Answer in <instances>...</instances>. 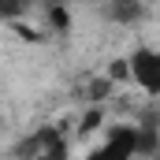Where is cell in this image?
<instances>
[{"instance_id":"obj_2","label":"cell","mask_w":160,"mask_h":160,"mask_svg":"<svg viewBox=\"0 0 160 160\" xmlns=\"http://www.w3.org/2000/svg\"><path fill=\"white\" fill-rule=\"evenodd\" d=\"M142 157V134H138V123H119L104 134V142L89 153V160H134Z\"/></svg>"},{"instance_id":"obj_1","label":"cell","mask_w":160,"mask_h":160,"mask_svg":"<svg viewBox=\"0 0 160 160\" xmlns=\"http://www.w3.org/2000/svg\"><path fill=\"white\" fill-rule=\"evenodd\" d=\"M11 153H15V160H67V138L56 127H38Z\"/></svg>"},{"instance_id":"obj_3","label":"cell","mask_w":160,"mask_h":160,"mask_svg":"<svg viewBox=\"0 0 160 160\" xmlns=\"http://www.w3.org/2000/svg\"><path fill=\"white\" fill-rule=\"evenodd\" d=\"M127 75L145 97H157L160 93V52L153 45H138L127 56Z\"/></svg>"}]
</instances>
